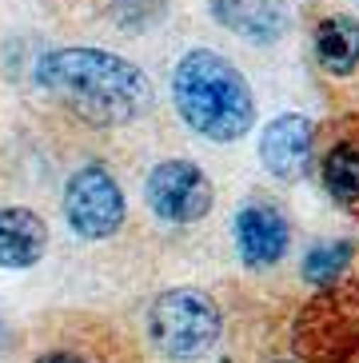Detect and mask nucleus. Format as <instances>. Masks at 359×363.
Wrapping results in <instances>:
<instances>
[{
  "label": "nucleus",
  "mask_w": 359,
  "mask_h": 363,
  "mask_svg": "<svg viewBox=\"0 0 359 363\" xmlns=\"http://www.w3.org/2000/svg\"><path fill=\"white\" fill-rule=\"evenodd\" d=\"M32 80L88 128L136 124L156 104V88L144 68L92 44H60L40 52L32 65Z\"/></svg>",
  "instance_id": "nucleus-1"
},
{
  "label": "nucleus",
  "mask_w": 359,
  "mask_h": 363,
  "mask_svg": "<svg viewBox=\"0 0 359 363\" xmlns=\"http://www.w3.org/2000/svg\"><path fill=\"white\" fill-rule=\"evenodd\" d=\"M172 108L208 144H236L255 128L248 76L216 48H188L172 68Z\"/></svg>",
  "instance_id": "nucleus-2"
},
{
  "label": "nucleus",
  "mask_w": 359,
  "mask_h": 363,
  "mask_svg": "<svg viewBox=\"0 0 359 363\" xmlns=\"http://www.w3.org/2000/svg\"><path fill=\"white\" fill-rule=\"evenodd\" d=\"M144 331L168 363H200L223 335V311L204 288H164L148 303Z\"/></svg>",
  "instance_id": "nucleus-3"
},
{
  "label": "nucleus",
  "mask_w": 359,
  "mask_h": 363,
  "mask_svg": "<svg viewBox=\"0 0 359 363\" xmlns=\"http://www.w3.org/2000/svg\"><path fill=\"white\" fill-rule=\"evenodd\" d=\"M292 352L304 363H359V279L319 288L296 311Z\"/></svg>",
  "instance_id": "nucleus-4"
},
{
  "label": "nucleus",
  "mask_w": 359,
  "mask_h": 363,
  "mask_svg": "<svg viewBox=\"0 0 359 363\" xmlns=\"http://www.w3.org/2000/svg\"><path fill=\"white\" fill-rule=\"evenodd\" d=\"M60 212L72 235H80L84 244H100V240H112L128 224V196L120 188L116 172L92 160L68 176Z\"/></svg>",
  "instance_id": "nucleus-5"
},
{
  "label": "nucleus",
  "mask_w": 359,
  "mask_h": 363,
  "mask_svg": "<svg viewBox=\"0 0 359 363\" xmlns=\"http://www.w3.org/2000/svg\"><path fill=\"white\" fill-rule=\"evenodd\" d=\"M144 203L160 224L168 228H192L208 220L216 208V184L196 160L168 156V160L152 164L148 180H144Z\"/></svg>",
  "instance_id": "nucleus-6"
},
{
  "label": "nucleus",
  "mask_w": 359,
  "mask_h": 363,
  "mask_svg": "<svg viewBox=\"0 0 359 363\" xmlns=\"http://www.w3.org/2000/svg\"><path fill=\"white\" fill-rule=\"evenodd\" d=\"M232 244L243 267L267 272V267L284 264L287 247H292V220L275 200L252 196L232 216Z\"/></svg>",
  "instance_id": "nucleus-7"
},
{
  "label": "nucleus",
  "mask_w": 359,
  "mask_h": 363,
  "mask_svg": "<svg viewBox=\"0 0 359 363\" xmlns=\"http://www.w3.org/2000/svg\"><path fill=\"white\" fill-rule=\"evenodd\" d=\"M319 188L343 216L359 220V116H343L316 140Z\"/></svg>",
  "instance_id": "nucleus-8"
},
{
  "label": "nucleus",
  "mask_w": 359,
  "mask_h": 363,
  "mask_svg": "<svg viewBox=\"0 0 359 363\" xmlns=\"http://www.w3.org/2000/svg\"><path fill=\"white\" fill-rule=\"evenodd\" d=\"M316 120L304 112H284V116L264 124L255 152H260V164L267 176H275L280 184H296L316 168Z\"/></svg>",
  "instance_id": "nucleus-9"
},
{
  "label": "nucleus",
  "mask_w": 359,
  "mask_h": 363,
  "mask_svg": "<svg viewBox=\"0 0 359 363\" xmlns=\"http://www.w3.org/2000/svg\"><path fill=\"white\" fill-rule=\"evenodd\" d=\"M48 252V224L40 212L24 203L0 208V267L4 272H28Z\"/></svg>",
  "instance_id": "nucleus-10"
},
{
  "label": "nucleus",
  "mask_w": 359,
  "mask_h": 363,
  "mask_svg": "<svg viewBox=\"0 0 359 363\" xmlns=\"http://www.w3.org/2000/svg\"><path fill=\"white\" fill-rule=\"evenodd\" d=\"M211 21L252 44H275L287 33V4L284 0H208Z\"/></svg>",
  "instance_id": "nucleus-11"
},
{
  "label": "nucleus",
  "mask_w": 359,
  "mask_h": 363,
  "mask_svg": "<svg viewBox=\"0 0 359 363\" xmlns=\"http://www.w3.org/2000/svg\"><path fill=\"white\" fill-rule=\"evenodd\" d=\"M311 56L316 68L331 80H351L359 72V16L328 12L311 28Z\"/></svg>",
  "instance_id": "nucleus-12"
},
{
  "label": "nucleus",
  "mask_w": 359,
  "mask_h": 363,
  "mask_svg": "<svg viewBox=\"0 0 359 363\" xmlns=\"http://www.w3.org/2000/svg\"><path fill=\"white\" fill-rule=\"evenodd\" d=\"M355 240H324V244L307 247L304 264H299V279H304L307 288H331L339 279L348 276L351 259H355Z\"/></svg>",
  "instance_id": "nucleus-13"
},
{
  "label": "nucleus",
  "mask_w": 359,
  "mask_h": 363,
  "mask_svg": "<svg viewBox=\"0 0 359 363\" xmlns=\"http://www.w3.org/2000/svg\"><path fill=\"white\" fill-rule=\"evenodd\" d=\"M112 21L124 33H144L164 21V0H112Z\"/></svg>",
  "instance_id": "nucleus-14"
},
{
  "label": "nucleus",
  "mask_w": 359,
  "mask_h": 363,
  "mask_svg": "<svg viewBox=\"0 0 359 363\" xmlns=\"http://www.w3.org/2000/svg\"><path fill=\"white\" fill-rule=\"evenodd\" d=\"M32 363H92L88 355L72 352V347H48V352H40Z\"/></svg>",
  "instance_id": "nucleus-15"
},
{
  "label": "nucleus",
  "mask_w": 359,
  "mask_h": 363,
  "mask_svg": "<svg viewBox=\"0 0 359 363\" xmlns=\"http://www.w3.org/2000/svg\"><path fill=\"white\" fill-rule=\"evenodd\" d=\"M12 343V331H9V320H4V311H0V352Z\"/></svg>",
  "instance_id": "nucleus-16"
},
{
  "label": "nucleus",
  "mask_w": 359,
  "mask_h": 363,
  "mask_svg": "<svg viewBox=\"0 0 359 363\" xmlns=\"http://www.w3.org/2000/svg\"><path fill=\"white\" fill-rule=\"evenodd\" d=\"M272 363H304V359H296V355H292V359H272Z\"/></svg>",
  "instance_id": "nucleus-17"
},
{
  "label": "nucleus",
  "mask_w": 359,
  "mask_h": 363,
  "mask_svg": "<svg viewBox=\"0 0 359 363\" xmlns=\"http://www.w3.org/2000/svg\"><path fill=\"white\" fill-rule=\"evenodd\" d=\"M220 363H232V359H220Z\"/></svg>",
  "instance_id": "nucleus-18"
}]
</instances>
